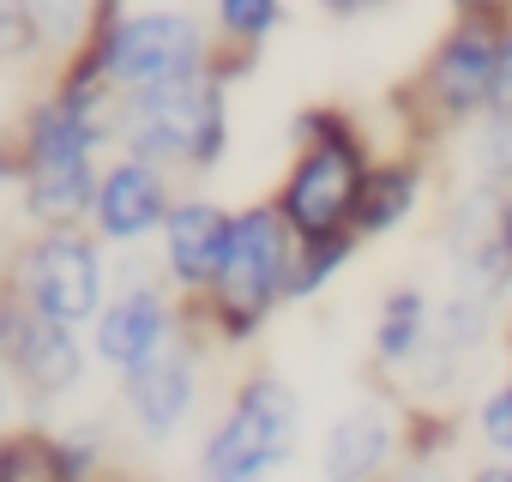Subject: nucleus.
<instances>
[{
  "mask_svg": "<svg viewBox=\"0 0 512 482\" xmlns=\"http://www.w3.org/2000/svg\"><path fill=\"white\" fill-rule=\"evenodd\" d=\"M434 314H440V302H434L422 284H392V290L380 296L374 326H368V362H374L380 380L398 386V380L422 362V350L434 344Z\"/></svg>",
  "mask_w": 512,
  "mask_h": 482,
  "instance_id": "obj_16",
  "label": "nucleus"
},
{
  "mask_svg": "<svg viewBox=\"0 0 512 482\" xmlns=\"http://www.w3.org/2000/svg\"><path fill=\"white\" fill-rule=\"evenodd\" d=\"M133 482H163V476H133Z\"/></svg>",
  "mask_w": 512,
  "mask_h": 482,
  "instance_id": "obj_32",
  "label": "nucleus"
},
{
  "mask_svg": "<svg viewBox=\"0 0 512 482\" xmlns=\"http://www.w3.org/2000/svg\"><path fill=\"white\" fill-rule=\"evenodd\" d=\"M61 446H67V464H73L79 482L127 476L121 470V440H115V422L109 416H73V422H61Z\"/></svg>",
  "mask_w": 512,
  "mask_h": 482,
  "instance_id": "obj_21",
  "label": "nucleus"
},
{
  "mask_svg": "<svg viewBox=\"0 0 512 482\" xmlns=\"http://www.w3.org/2000/svg\"><path fill=\"white\" fill-rule=\"evenodd\" d=\"M506 380H512V326H506Z\"/></svg>",
  "mask_w": 512,
  "mask_h": 482,
  "instance_id": "obj_31",
  "label": "nucleus"
},
{
  "mask_svg": "<svg viewBox=\"0 0 512 482\" xmlns=\"http://www.w3.org/2000/svg\"><path fill=\"white\" fill-rule=\"evenodd\" d=\"M217 55L223 43L211 19L169 7V0H151V7H139V0H97V31L79 49V61H91L115 85V97H145L175 79H193L217 67Z\"/></svg>",
  "mask_w": 512,
  "mask_h": 482,
  "instance_id": "obj_5",
  "label": "nucleus"
},
{
  "mask_svg": "<svg viewBox=\"0 0 512 482\" xmlns=\"http://www.w3.org/2000/svg\"><path fill=\"white\" fill-rule=\"evenodd\" d=\"M0 55H7L13 67L43 61V37H37V19H31V0H0Z\"/></svg>",
  "mask_w": 512,
  "mask_h": 482,
  "instance_id": "obj_24",
  "label": "nucleus"
},
{
  "mask_svg": "<svg viewBox=\"0 0 512 482\" xmlns=\"http://www.w3.org/2000/svg\"><path fill=\"white\" fill-rule=\"evenodd\" d=\"M494 235H500V248L512 260V187H500V205H494Z\"/></svg>",
  "mask_w": 512,
  "mask_h": 482,
  "instance_id": "obj_29",
  "label": "nucleus"
},
{
  "mask_svg": "<svg viewBox=\"0 0 512 482\" xmlns=\"http://www.w3.org/2000/svg\"><path fill=\"white\" fill-rule=\"evenodd\" d=\"M392 482H470V470H458V458H404Z\"/></svg>",
  "mask_w": 512,
  "mask_h": 482,
  "instance_id": "obj_25",
  "label": "nucleus"
},
{
  "mask_svg": "<svg viewBox=\"0 0 512 482\" xmlns=\"http://www.w3.org/2000/svg\"><path fill=\"white\" fill-rule=\"evenodd\" d=\"M31 19H37V37H43V61L61 67L91 43L97 0H31Z\"/></svg>",
  "mask_w": 512,
  "mask_h": 482,
  "instance_id": "obj_22",
  "label": "nucleus"
},
{
  "mask_svg": "<svg viewBox=\"0 0 512 482\" xmlns=\"http://www.w3.org/2000/svg\"><path fill=\"white\" fill-rule=\"evenodd\" d=\"M91 332L79 326H61V320H43L19 302L0 296V368H7L13 392L25 404H61L85 386L91 374Z\"/></svg>",
  "mask_w": 512,
  "mask_h": 482,
  "instance_id": "obj_11",
  "label": "nucleus"
},
{
  "mask_svg": "<svg viewBox=\"0 0 512 482\" xmlns=\"http://www.w3.org/2000/svg\"><path fill=\"white\" fill-rule=\"evenodd\" d=\"M115 284H121L115 248H103L91 229H25L7 254V290L0 296L43 320L91 332Z\"/></svg>",
  "mask_w": 512,
  "mask_h": 482,
  "instance_id": "obj_7",
  "label": "nucleus"
},
{
  "mask_svg": "<svg viewBox=\"0 0 512 482\" xmlns=\"http://www.w3.org/2000/svg\"><path fill=\"white\" fill-rule=\"evenodd\" d=\"M211 338L199 332V320L157 356V362H145L139 374H127V380H115L121 386V416H127V428H133V440H145V446H169V440H181L187 428H193V416H199V404H205V368H211Z\"/></svg>",
  "mask_w": 512,
  "mask_h": 482,
  "instance_id": "obj_10",
  "label": "nucleus"
},
{
  "mask_svg": "<svg viewBox=\"0 0 512 482\" xmlns=\"http://www.w3.org/2000/svg\"><path fill=\"white\" fill-rule=\"evenodd\" d=\"M0 482H79L61 446V428L25 422L0 440Z\"/></svg>",
  "mask_w": 512,
  "mask_h": 482,
  "instance_id": "obj_17",
  "label": "nucleus"
},
{
  "mask_svg": "<svg viewBox=\"0 0 512 482\" xmlns=\"http://www.w3.org/2000/svg\"><path fill=\"white\" fill-rule=\"evenodd\" d=\"M253 61L241 55H217V67L175 79L163 91L145 97H121V127H115V151L145 157L169 175H211L229 157L235 139V115H229V91Z\"/></svg>",
  "mask_w": 512,
  "mask_h": 482,
  "instance_id": "obj_3",
  "label": "nucleus"
},
{
  "mask_svg": "<svg viewBox=\"0 0 512 482\" xmlns=\"http://www.w3.org/2000/svg\"><path fill=\"white\" fill-rule=\"evenodd\" d=\"M229 235H235V211L211 193L181 187V199H175V211L157 235V272L187 308H199L211 296V284L229 260Z\"/></svg>",
  "mask_w": 512,
  "mask_h": 482,
  "instance_id": "obj_14",
  "label": "nucleus"
},
{
  "mask_svg": "<svg viewBox=\"0 0 512 482\" xmlns=\"http://www.w3.org/2000/svg\"><path fill=\"white\" fill-rule=\"evenodd\" d=\"M193 482H211V476H193Z\"/></svg>",
  "mask_w": 512,
  "mask_h": 482,
  "instance_id": "obj_34",
  "label": "nucleus"
},
{
  "mask_svg": "<svg viewBox=\"0 0 512 482\" xmlns=\"http://www.w3.org/2000/svg\"><path fill=\"white\" fill-rule=\"evenodd\" d=\"M428 187H434V163H428L422 145L380 151L374 169H368L362 205H356V235H362V248H368V241L398 235V229H410L416 211L428 205Z\"/></svg>",
  "mask_w": 512,
  "mask_h": 482,
  "instance_id": "obj_15",
  "label": "nucleus"
},
{
  "mask_svg": "<svg viewBox=\"0 0 512 482\" xmlns=\"http://www.w3.org/2000/svg\"><path fill=\"white\" fill-rule=\"evenodd\" d=\"M121 97L91 61L49 67V85L25 103L7 139V181L25 229H91L103 163L115 157Z\"/></svg>",
  "mask_w": 512,
  "mask_h": 482,
  "instance_id": "obj_1",
  "label": "nucleus"
},
{
  "mask_svg": "<svg viewBox=\"0 0 512 482\" xmlns=\"http://www.w3.org/2000/svg\"><path fill=\"white\" fill-rule=\"evenodd\" d=\"M494 320H500V302L452 284V296H440V314H434V344L458 362H476L482 344L494 338Z\"/></svg>",
  "mask_w": 512,
  "mask_h": 482,
  "instance_id": "obj_19",
  "label": "nucleus"
},
{
  "mask_svg": "<svg viewBox=\"0 0 512 482\" xmlns=\"http://www.w3.org/2000/svg\"><path fill=\"white\" fill-rule=\"evenodd\" d=\"M470 434H476L482 458H512V380L488 386L470 404Z\"/></svg>",
  "mask_w": 512,
  "mask_h": 482,
  "instance_id": "obj_23",
  "label": "nucleus"
},
{
  "mask_svg": "<svg viewBox=\"0 0 512 482\" xmlns=\"http://www.w3.org/2000/svg\"><path fill=\"white\" fill-rule=\"evenodd\" d=\"M470 482H512V458H476Z\"/></svg>",
  "mask_w": 512,
  "mask_h": 482,
  "instance_id": "obj_30",
  "label": "nucleus"
},
{
  "mask_svg": "<svg viewBox=\"0 0 512 482\" xmlns=\"http://www.w3.org/2000/svg\"><path fill=\"white\" fill-rule=\"evenodd\" d=\"M109 482H133V476H109Z\"/></svg>",
  "mask_w": 512,
  "mask_h": 482,
  "instance_id": "obj_33",
  "label": "nucleus"
},
{
  "mask_svg": "<svg viewBox=\"0 0 512 482\" xmlns=\"http://www.w3.org/2000/svg\"><path fill=\"white\" fill-rule=\"evenodd\" d=\"M314 7L332 19V25H368V19H380L392 0H314Z\"/></svg>",
  "mask_w": 512,
  "mask_h": 482,
  "instance_id": "obj_26",
  "label": "nucleus"
},
{
  "mask_svg": "<svg viewBox=\"0 0 512 482\" xmlns=\"http://www.w3.org/2000/svg\"><path fill=\"white\" fill-rule=\"evenodd\" d=\"M175 199H181V175L115 151L103 163V181H97V199H91V235L103 241V248H115V254L157 248Z\"/></svg>",
  "mask_w": 512,
  "mask_h": 482,
  "instance_id": "obj_13",
  "label": "nucleus"
},
{
  "mask_svg": "<svg viewBox=\"0 0 512 482\" xmlns=\"http://www.w3.org/2000/svg\"><path fill=\"white\" fill-rule=\"evenodd\" d=\"M362 254V235H296V266H290V308H308L320 302L344 272L350 260Z\"/></svg>",
  "mask_w": 512,
  "mask_h": 482,
  "instance_id": "obj_18",
  "label": "nucleus"
},
{
  "mask_svg": "<svg viewBox=\"0 0 512 482\" xmlns=\"http://www.w3.org/2000/svg\"><path fill=\"white\" fill-rule=\"evenodd\" d=\"M211 31H217L223 55L253 61L284 31V0H211Z\"/></svg>",
  "mask_w": 512,
  "mask_h": 482,
  "instance_id": "obj_20",
  "label": "nucleus"
},
{
  "mask_svg": "<svg viewBox=\"0 0 512 482\" xmlns=\"http://www.w3.org/2000/svg\"><path fill=\"white\" fill-rule=\"evenodd\" d=\"M374 139L344 103H308L290 115V163L266 193L284 223L308 235H356V205L374 169Z\"/></svg>",
  "mask_w": 512,
  "mask_h": 482,
  "instance_id": "obj_2",
  "label": "nucleus"
},
{
  "mask_svg": "<svg viewBox=\"0 0 512 482\" xmlns=\"http://www.w3.org/2000/svg\"><path fill=\"white\" fill-rule=\"evenodd\" d=\"M290 266H296V229L272 199H253L235 211L229 260L211 284V296L193 308L199 332L211 350H241L253 344L284 308H290Z\"/></svg>",
  "mask_w": 512,
  "mask_h": 482,
  "instance_id": "obj_6",
  "label": "nucleus"
},
{
  "mask_svg": "<svg viewBox=\"0 0 512 482\" xmlns=\"http://www.w3.org/2000/svg\"><path fill=\"white\" fill-rule=\"evenodd\" d=\"M410 452V404L404 392H368L320 434L314 470L320 482H392Z\"/></svg>",
  "mask_w": 512,
  "mask_h": 482,
  "instance_id": "obj_12",
  "label": "nucleus"
},
{
  "mask_svg": "<svg viewBox=\"0 0 512 482\" xmlns=\"http://www.w3.org/2000/svg\"><path fill=\"white\" fill-rule=\"evenodd\" d=\"M494 91H500V19H452L392 97L404 145L434 151L440 139H464L494 115Z\"/></svg>",
  "mask_w": 512,
  "mask_h": 482,
  "instance_id": "obj_4",
  "label": "nucleus"
},
{
  "mask_svg": "<svg viewBox=\"0 0 512 482\" xmlns=\"http://www.w3.org/2000/svg\"><path fill=\"white\" fill-rule=\"evenodd\" d=\"M452 19H506L512 13V0H446Z\"/></svg>",
  "mask_w": 512,
  "mask_h": 482,
  "instance_id": "obj_28",
  "label": "nucleus"
},
{
  "mask_svg": "<svg viewBox=\"0 0 512 482\" xmlns=\"http://www.w3.org/2000/svg\"><path fill=\"white\" fill-rule=\"evenodd\" d=\"M494 121H512V13L500 19V91H494Z\"/></svg>",
  "mask_w": 512,
  "mask_h": 482,
  "instance_id": "obj_27",
  "label": "nucleus"
},
{
  "mask_svg": "<svg viewBox=\"0 0 512 482\" xmlns=\"http://www.w3.org/2000/svg\"><path fill=\"white\" fill-rule=\"evenodd\" d=\"M187 326H193V308L163 284V272H157V266H151V272L127 266L121 284H115V296H109V308H103L97 326H91V356H97L103 374L127 380V374H139L145 362H157Z\"/></svg>",
  "mask_w": 512,
  "mask_h": 482,
  "instance_id": "obj_9",
  "label": "nucleus"
},
{
  "mask_svg": "<svg viewBox=\"0 0 512 482\" xmlns=\"http://www.w3.org/2000/svg\"><path fill=\"white\" fill-rule=\"evenodd\" d=\"M302 446V392L272 374L253 368L229 386L223 410L211 416L199 440V476L211 482H272Z\"/></svg>",
  "mask_w": 512,
  "mask_h": 482,
  "instance_id": "obj_8",
  "label": "nucleus"
}]
</instances>
